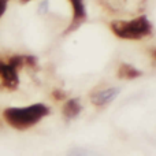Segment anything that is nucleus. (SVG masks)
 <instances>
[{"mask_svg": "<svg viewBox=\"0 0 156 156\" xmlns=\"http://www.w3.org/2000/svg\"><path fill=\"white\" fill-rule=\"evenodd\" d=\"M151 58H152V60H154V63L156 65V48L151 51Z\"/></svg>", "mask_w": 156, "mask_h": 156, "instance_id": "13", "label": "nucleus"}, {"mask_svg": "<svg viewBox=\"0 0 156 156\" xmlns=\"http://www.w3.org/2000/svg\"><path fill=\"white\" fill-rule=\"evenodd\" d=\"M67 156H103L101 154L96 151H92L88 148H81V147H76V148H71L69 151Z\"/></svg>", "mask_w": 156, "mask_h": 156, "instance_id": "9", "label": "nucleus"}, {"mask_svg": "<svg viewBox=\"0 0 156 156\" xmlns=\"http://www.w3.org/2000/svg\"><path fill=\"white\" fill-rule=\"evenodd\" d=\"M73 7V19H71L70 26L66 29V33H71L73 30H76L80 27V25H82L86 21V8L83 0H69Z\"/></svg>", "mask_w": 156, "mask_h": 156, "instance_id": "5", "label": "nucleus"}, {"mask_svg": "<svg viewBox=\"0 0 156 156\" xmlns=\"http://www.w3.org/2000/svg\"><path fill=\"white\" fill-rule=\"evenodd\" d=\"M19 88V70L7 58H0V92H15Z\"/></svg>", "mask_w": 156, "mask_h": 156, "instance_id": "4", "label": "nucleus"}, {"mask_svg": "<svg viewBox=\"0 0 156 156\" xmlns=\"http://www.w3.org/2000/svg\"><path fill=\"white\" fill-rule=\"evenodd\" d=\"M25 66L30 69H36L37 67V58L33 55H25Z\"/></svg>", "mask_w": 156, "mask_h": 156, "instance_id": "10", "label": "nucleus"}, {"mask_svg": "<svg viewBox=\"0 0 156 156\" xmlns=\"http://www.w3.org/2000/svg\"><path fill=\"white\" fill-rule=\"evenodd\" d=\"M81 110H82V107H81V104H80V100L70 99L65 103L62 111H63V115H65L67 119H73V118H77V116L80 115Z\"/></svg>", "mask_w": 156, "mask_h": 156, "instance_id": "8", "label": "nucleus"}, {"mask_svg": "<svg viewBox=\"0 0 156 156\" xmlns=\"http://www.w3.org/2000/svg\"><path fill=\"white\" fill-rule=\"evenodd\" d=\"M29 2H32V0H21V3H23V4L25 3H29Z\"/></svg>", "mask_w": 156, "mask_h": 156, "instance_id": "15", "label": "nucleus"}, {"mask_svg": "<svg viewBox=\"0 0 156 156\" xmlns=\"http://www.w3.org/2000/svg\"><path fill=\"white\" fill-rule=\"evenodd\" d=\"M110 29L122 40H141L152 34V23L145 15H140L130 21H112Z\"/></svg>", "mask_w": 156, "mask_h": 156, "instance_id": "2", "label": "nucleus"}, {"mask_svg": "<svg viewBox=\"0 0 156 156\" xmlns=\"http://www.w3.org/2000/svg\"><path fill=\"white\" fill-rule=\"evenodd\" d=\"M116 74L121 80H134V78L140 77L143 73H141V70L136 69L134 66L129 65V63H121Z\"/></svg>", "mask_w": 156, "mask_h": 156, "instance_id": "7", "label": "nucleus"}, {"mask_svg": "<svg viewBox=\"0 0 156 156\" xmlns=\"http://www.w3.org/2000/svg\"><path fill=\"white\" fill-rule=\"evenodd\" d=\"M8 3H10V0H0V19L3 18V15H4L5 11H7Z\"/></svg>", "mask_w": 156, "mask_h": 156, "instance_id": "12", "label": "nucleus"}, {"mask_svg": "<svg viewBox=\"0 0 156 156\" xmlns=\"http://www.w3.org/2000/svg\"><path fill=\"white\" fill-rule=\"evenodd\" d=\"M119 94L118 88H105L94 90L90 94V101L93 103L96 107H104V105L110 104L114 99Z\"/></svg>", "mask_w": 156, "mask_h": 156, "instance_id": "6", "label": "nucleus"}, {"mask_svg": "<svg viewBox=\"0 0 156 156\" xmlns=\"http://www.w3.org/2000/svg\"><path fill=\"white\" fill-rule=\"evenodd\" d=\"M49 114V108L43 103H34L25 107H7L3 110L2 119L15 130H27L37 125Z\"/></svg>", "mask_w": 156, "mask_h": 156, "instance_id": "1", "label": "nucleus"}, {"mask_svg": "<svg viewBox=\"0 0 156 156\" xmlns=\"http://www.w3.org/2000/svg\"><path fill=\"white\" fill-rule=\"evenodd\" d=\"M100 3L108 12L134 15L144 11L147 0H100Z\"/></svg>", "mask_w": 156, "mask_h": 156, "instance_id": "3", "label": "nucleus"}, {"mask_svg": "<svg viewBox=\"0 0 156 156\" xmlns=\"http://www.w3.org/2000/svg\"><path fill=\"white\" fill-rule=\"evenodd\" d=\"M3 127V119H2V116H0V129Z\"/></svg>", "mask_w": 156, "mask_h": 156, "instance_id": "14", "label": "nucleus"}, {"mask_svg": "<svg viewBox=\"0 0 156 156\" xmlns=\"http://www.w3.org/2000/svg\"><path fill=\"white\" fill-rule=\"evenodd\" d=\"M52 97H54L55 100H58V101H59V100H63L66 97V93L63 90H60V89H55L54 92H52Z\"/></svg>", "mask_w": 156, "mask_h": 156, "instance_id": "11", "label": "nucleus"}]
</instances>
